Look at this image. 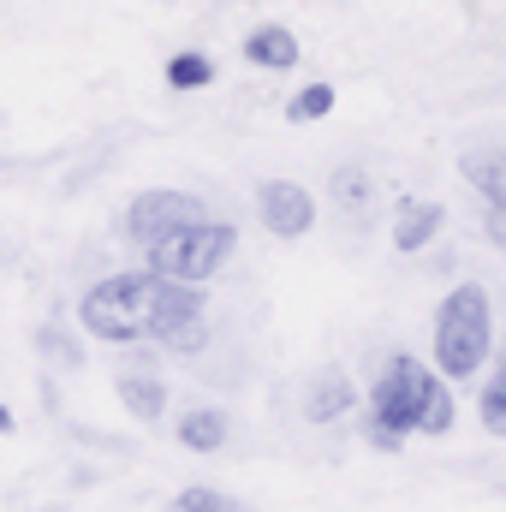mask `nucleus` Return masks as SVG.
Masks as SVG:
<instances>
[{
    "label": "nucleus",
    "mask_w": 506,
    "mask_h": 512,
    "mask_svg": "<svg viewBox=\"0 0 506 512\" xmlns=\"http://www.w3.org/2000/svg\"><path fill=\"white\" fill-rule=\"evenodd\" d=\"M42 346H48V358H66V364H78L84 352H78V340L66 334V328H42Z\"/></svg>",
    "instance_id": "obj_18"
},
{
    "label": "nucleus",
    "mask_w": 506,
    "mask_h": 512,
    "mask_svg": "<svg viewBox=\"0 0 506 512\" xmlns=\"http://www.w3.org/2000/svg\"><path fill=\"white\" fill-rule=\"evenodd\" d=\"M197 221H209L203 215V197H191V191H137L126 209V239L131 245H155V239H167V233H179V227H197Z\"/></svg>",
    "instance_id": "obj_5"
},
{
    "label": "nucleus",
    "mask_w": 506,
    "mask_h": 512,
    "mask_svg": "<svg viewBox=\"0 0 506 512\" xmlns=\"http://www.w3.org/2000/svg\"><path fill=\"white\" fill-rule=\"evenodd\" d=\"M352 405H358V387H352L346 370H316L310 387H304V417L310 423H340Z\"/></svg>",
    "instance_id": "obj_8"
},
{
    "label": "nucleus",
    "mask_w": 506,
    "mask_h": 512,
    "mask_svg": "<svg viewBox=\"0 0 506 512\" xmlns=\"http://www.w3.org/2000/svg\"><path fill=\"white\" fill-rule=\"evenodd\" d=\"M167 84L173 90H203V84H215V60L197 54V48H185V54L167 60Z\"/></svg>",
    "instance_id": "obj_14"
},
{
    "label": "nucleus",
    "mask_w": 506,
    "mask_h": 512,
    "mask_svg": "<svg viewBox=\"0 0 506 512\" xmlns=\"http://www.w3.org/2000/svg\"><path fill=\"white\" fill-rule=\"evenodd\" d=\"M239 48H245V60H251L256 72H292V66H298V54H304V48H298V36H292L286 24H274V18H268V24H256V30H245V42H239Z\"/></svg>",
    "instance_id": "obj_7"
},
{
    "label": "nucleus",
    "mask_w": 506,
    "mask_h": 512,
    "mask_svg": "<svg viewBox=\"0 0 506 512\" xmlns=\"http://www.w3.org/2000/svg\"><path fill=\"white\" fill-rule=\"evenodd\" d=\"M155 286H161V274L149 268V274H108V280H96L90 292H84V304H78V316H84V328L96 334V340H149V322H155Z\"/></svg>",
    "instance_id": "obj_3"
},
{
    "label": "nucleus",
    "mask_w": 506,
    "mask_h": 512,
    "mask_svg": "<svg viewBox=\"0 0 506 512\" xmlns=\"http://www.w3.org/2000/svg\"><path fill=\"white\" fill-rule=\"evenodd\" d=\"M233 251H239V233H233L227 221H197V227H179V233L155 239V245H149V268H155L161 280H191V286H203L209 274L227 268Z\"/></svg>",
    "instance_id": "obj_4"
},
{
    "label": "nucleus",
    "mask_w": 506,
    "mask_h": 512,
    "mask_svg": "<svg viewBox=\"0 0 506 512\" xmlns=\"http://www.w3.org/2000/svg\"><path fill=\"white\" fill-rule=\"evenodd\" d=\"M399 441H405L399 429H387L381 417H370V447H381V453H399Z\"/></svg>",
    "instance_id": "obj_19"
},
{
    "label": "nucleus",
    "mask_w": 506,
    "mask_h": 512,
    "mask_svg": "<svg viewBox=\"0 0 506 512\" xmlns=\"http://www.w3.org/2000/svg\"><path fill=\"white\" fill-rule=\"evenodd\" d=\"M173 507H179V512H245L239 501H227L221 489H185Z\"/></svg>",
    "instance_id": "obj_17"
},
{
    "label": "nucleus",
    "mask_w": 506,
    "mask_h": 512,
    "mask_svg": "<svg viewBox=\"0 0 506 512\" xmlns=\"http://www.w3.org/2000/svg\"><path fill=\"white\" fill-rule=\"evenodd\" d=\"M477 411H483V429H489V435H506V358H501V370L489 376L483 399H477Z\"/></svg>",
    "instance_id": "obj_15"
},
{
    "label": "nucleus",
    "mask_w": 506,
    "mask_h": 512,
    "mask_svg": "<svg viewBox=\"0 0 506 512\" xmlns=\"http://www.w3.org/2000/svg\"><path fill=\"white\" fill-rule=\"evenodd\" d=\"M370 417H381L399 435H447L453 429V393L441 387L435 370H423L411 352H393L370 387Z\"/></svg>",
    "instance_id": "obj_1"
},
{
    "label": "nucleus",
    "mask_w": 506,
    "mask_h": 512,
    "mask_svg": "<svg viewBox=\"0 0 506 512\" xmlns=\"http://www.w3.org/2000/svg\"><path fill=\"white\" fill-rule=\"evenodd\" d=\"M120 399H126L131 417H143V423H155L167 411V387L155 382V376H120Z\"/></svg>",
    "instance_id": "obj_11"
},
{
    "label": "nucleus",
    "mask_w": 506,
    "mask_h": 512,
    "mask_svg": "<svg viewBox=\"0 0 506 512\" xmlns=\"http://www.w3.org/2000/svg\"><path fill=\"white\" fill-rule=\"evenodd\" d=\"M179 447H191V453H221V447H227V417H221L215 405L185 411V417H179Z\"/></svg>",
    "instance_id": "obj_10"
},
{
    "label": "nucleus",
    "mask_w": 506,
    "mask_h": 512,
    "mask_svg": "<svg viewBox=\"0 0 506 512\" xmlns=\"http://www.w3.org/2000/svg\"><path fill=\"white\" fill-rule=\"evenodd\" d=\"M447 227V209L441 203H399L393 209V251H405V256H417V251H429L435 245V233Z\"/></svg>",
    "instance_id": "obj_9"
},
{
    "label": "nucleus",
    "mask_w": 506,
    "mask_h": 512,
    "mask_svg": "<svg viewBox=\"0 0 506 512\" xmlns=\"http://www.w3.org/2000/svg\"><path fill=\"white\" fill-rule=\"evenodd\" d=\"M334 114V84H304V90H292V102H286V120L292 126H316V120H328Z\"/></svg>",
    "instance_id": "obj_13"
},
{
    "label": "nucleus",
    "mask_w": 506,
    "mask_h": 512,
    "mask_svg": "<svg viewBox=\"0 0 506 512\" xmlns=\"http://www.w3.org/2000/svg\"><path fill=\"white\" fill-rule=\"evenodd\" d=\"M489 346H495L489 292H483L477 280H459V286L441 298V310H435V370L453 376V382H465V376L483 370Z\"/></svg>",
    "instance_id": "obj_2"
},
{
    "label": "nucleus",
    "mask_w": 506,
    "mask_h": 512,
    "mask_svg": "<svg viewBox=\"0 0 506 512\" xmlns=\"http://www.w3.org/2000/svg\"><path fill=\"white\" fill-rule=\"evenodd\" d=\"M6 429H12V411H6V405H0V435H6Z\"/></svg>",
    "instance_id": "obj_21"
},
{
    "label": "nucleus",
    "mask_w": 506,
    "mask_h": 512,
    "mask_svg": "<svg viewBox=\"0 0 506 512\" xmlns=\"http://www.w3.org/2000/svg\"><path fill=\"white\" fill-rule=\"evenodd\" d=\"M483 233H489V245H501V251H506V209H495V203H489V215H483Z\"/></svg>",
    "instance_id": "obj_20"
},
{
    "label": "nucleus",
    "mask_w": 506,
    "mask_h": 512,
    "mask_svg": "<svg viewBox=\"0 0 506 512\" xmlns=\"http://www.w3.org/2000/svg\"><path fill=\"white\" fill-rule=\"evenodd\" d=\"M465 179H471L495 209H506V155H465Z\"/></svg>",
    "instance_id": "obj_12"
},
{
    "label": "nucleus",
    "mask_w": 506,
    "mask_h": 512,
    "mask_svg": "<svg viewBox=\"0 0 506 512\" xmlns=\"http://www.w3.org/2000/svg\"><path fill=\"white\" fill-rule=\"evenodd\" d=\"M256 221L274 239H304L316 227V197L298 179H262L256 185Z\"/></svg>",
    "instance_id": "obj_6"
},
{
    "label": "nucleus",
    "mask_w": 506,
    "mask_h": 512,
    "mask_svg": "<svg viewBox=\"0 0 506 512\" xmlns=\"http://www.w3.org/2000/svg\"><path fill=\"white\" fill-rule=\"evenodd\" d=\"M334 197H340L346 209H370V197H376V179H370L364 167H340V173H334Z\"/></svg>",
    "instance_id": "obj_16"
}]
</instances>
